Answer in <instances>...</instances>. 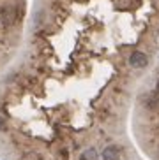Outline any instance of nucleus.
I'll list each match as a JSON object with an SVG mask.
<instances>
[{"instance_id":"3","label":"nucleus","mask_w":159,"mask_h":160,"mask_svg":"<svg viewBox=\"0 0 159 160\" xmlns=\"http://www.w3.org/2000/svg\"><path fill=\"white\" fill-rule=\"evenodd\" d=\"M118 158H120V153H118L117 146H108L103 151V160H118Z\"/></svg>"},{"instance_id":"5","label":"nucleus","mask_w":159,"mask_h":160,"mask_svg":"<svg viewBox=\"0 0 159 160\" xmlns=\"http://www.w3.org/2000/svg\"><path fill=\"white\" fill-rule=\"evenodd\" d=\"M0 128H5V122H4V118H0Z\"/></svg>"},{"instance_id":"6","label":"nucleus","mask_w":159,"mask_h":160,"mask_svg":"<svg viewBox=\"0 0 159 160\" xmlns=\"http://www.w3.org/2000/svg\"><path fill=\"white\" fill-rule=\"evenodd\" d=\"M157 92H159V81H157Z\"/></svg>"},{"instance_id":"4","label":"nucleus","mask_w":159,"mask_h":160,"mask_svg":"<svg viewBox=\"0 0 159 160\" xmlns=\"http://www.w3.org/2000/svg\"><path fill=\"white\" fill-rule=\"evenodd\" d=\"M81 160H97V153L94 150H87L83 155H81Z\"/></svg>"},{"instance_id":"2","label":"nucleus","mask_w":159,"mask_h":160,"mask_svg":"<svg viewBox=\"0 0 159 160\" xmlns=\"http://www.w3.org/2000/svg\"><path fill=\"white\" fill-rule=\"evenodd\" d=\"M0 18H2V23L4 25H13L14 23V18H16V12H14L13 7H5L4 11H2V14H0Z\"/></svg>"},{"instance_id":"1","label":"nucleus","mask_w":159,"mask_h":160,"mask_svg":"<svg viewBox=\"0 0 159 160\" xmlns=\"http://www.w3.org/2000/svg\"><path fill=\"white\" fill-rule=\"evenodd\" d=\"M129 63H131L133 67H138V69H140V67H145L147 63H149V58H147L141 51H134L131 57H129Z\"/></svg>"}]
</instances>
